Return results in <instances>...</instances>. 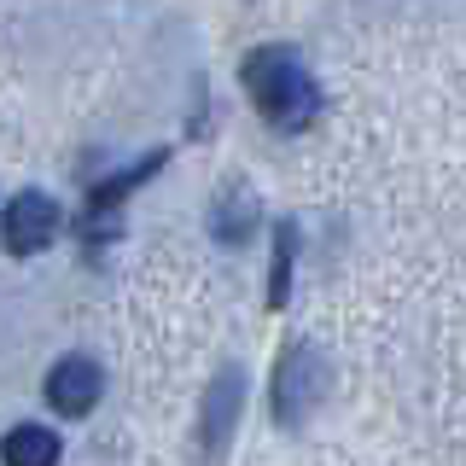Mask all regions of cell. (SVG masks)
I'll use <instances>...</instances> for the list:
<instances>
[{"instance_id": "5b68a950", "label": "cell", "mask_w": 466, "mask_h": 466, "mask_svg": "<svg viewBox=\"0 0 466 466\" xmlns=\"http://www.w3.org/2000/svg\"><path fill=\"white\" fill-rule=\"evenodd\" d=\"M99 390H106V373H99L94 356H58L47 368V379H41V397H47V408L65 414V420L94 414Z\"/></svg>"}, {"instance_id": "ba28073f", "label": "cell", "mask_w": 466, "mask_h": 466, "mask_svg": "<svg viewBox=\"0 0 466 466\" xmlns=\"http://www.w3.org/2000/svg\"><path fill=\"white\" fill-rule=\"evenodd\" d=\"M157 169H164V152L140 157V164H135V169H123V175H106V181H94V193H87V210H94V216L116 210V204H123V193H135L146 175H157Z\"/></svg>"}, {"instance_id": "52a82bcc", "label": "cell", "mask_w": 466, "mask_h": 466, "mask_svg": "<svg viewBox=\"0 0 466 466\" xmlns=\"http://www.w3.org/2000/svg\"><path fill=\"white\" fill-rule=\"evenodd\" d=\"M251 222H257V198H251V193H239V187H233V193L216 198L210 233H216L222 245H245V239H251Z\"/></svg>"}, {"instance_id": "7a4b0ae2", "label": "cell", "mask_w": 466, "mask_h": 466, "mask_svg": "<svg viewBox=\"0 0 466 466\" xmlns=\"http://www.w3.org/2000/svg\"><path fill=\"white\" fill-rule=\"evenodd\" d=\"M327 385H332L327 356H320L309 339L286 344V350H280V361H274V420L298 431L303 420H309L315 408L327 402Z\"/></svg>"}, {"instance_id": "8992f818", "label": "cell", "mask_w": 466, "mask_h": 466, "mask_svg": "<svg viewBox=\"0 0 466 466\" xmlns=\"http://www.w3.org/2000/svg\"><path fill=\"white\" fill-rule=\"evenodd\" d=\"M58 455H65L58 431L35 426V420H24V426H12L0 437V466H58Z\"/></svg>"}, {"instance_id": "277c9868", "label": "cell", "mask_w": 466, "mask_h": 466, "mask_svg": "<svg viewBox=\"0 0 466 466\" xmlns=\"http://www.w3.org/2000/svg\"><path fill=\"white\" fill-rule=\"evenodd\" d=\"M58 228H65V210H58V198L41 193V187L12 193L6 210H0V245H6L12 257H41L58 239Z\"/></svg>"}, {"instance_id": "9c48e42d", "label": "cell", "mask_w": 466, "mask_h": 466, "mask_svg": "<svg viewBox=\"0 0 466 466\" xmlns=\"http://www.w3.org/2000/svg\"><path fill=\"white\" fill-rule=\"evenodd\" d=\"M291 268H298V228L274 222V262H268V309H286L291 298Z\"/></svg>"}, {"instance_id": "3957f363", "label": "cell", "mask_w": 466, "mask_h": 466, "mask_svg": "<svg viewBox=\"0 0 466 466\" xmlns=\"http://www.w3.org/2000/svg\"><path fill=\"white\" fill-rule=\"evenodd\" d=\"M239 420H245V368L228 361L198 397V455H204V466H222Z\"/></svg>"}, {"instance_id": "6da1fadb", "label": "cell", "mask_w": 466, "mask_h": 466, "mask_svg": "<svg viewBox=\"0 0 466 466\" xmlns=\"http://www.w3.org/2000/svg\"><path fill=\"white\" fill-rule=\"evenodd\" d=\"M239 82H245V99L257 106V116L268 128H280V135H303V128L320 116V87H315V76L303 70V58L291 47L245 53Z\"/></svg>"}]
</instances>
